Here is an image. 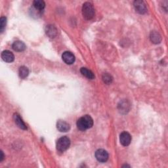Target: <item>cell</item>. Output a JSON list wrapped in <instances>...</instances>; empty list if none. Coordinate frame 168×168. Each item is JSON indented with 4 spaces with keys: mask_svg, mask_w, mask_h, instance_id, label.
Segmentation results:
<instances>
[{
    "mask_svg": "<svg viewBox=\"0 0 168 168\" xmlns=\"http://www.w3.org/2000/svg\"><path fill=\"white\" fill-rule=\"evenodd\" d=\"M57 129L60 132H67L70 130V126L67 122L62 120H59L57 124Z\"/></svg>",
    "mask_w": 168,
    "mask_h": 168,
    "instance_id": "obj_9",
    "label": "cell"
},
{
    "mask_svg": "<svg viewBox=\"0 0 168 168\" xmlns=\"http://www.w3.org/2000/svg\"><path fill=\"white\" fill-rule=\"evenodd\" d=\"M14 122L15 124H17V125L18 127L19 128L22 129H27V125H25V124L24 123V121H23L22 118H20V116L19 114H14Z\"/></svg>",
    "mask_w": 168,
    "mask_h": 168,
    "instance_id": "obj_10",
    "label": "cell"
},
{
    "mask_svg": "<svg viewBox=\"0 0 168 168\" xmlns=\"http://www.w3.org/2000/svg\"><path fill=\"white\" fill-rule=\"evenodd\" d=\"M150 40L154 43H159L162 41L161 35L156 32H152L150 34Z\"/></svg>",
    "mask_w": 168,
    "mask_h": 168,
    "instance_id": "obj_14",
    "label": "cell"
},
{
    "mask_svg": "<svg viewBox=\"0 0 168 168\" xmlns=\"http://www.w3.org/2000/svg\"><path fill=\"white\" fill-rule=\"evenodd\" d=\"M70 145V141L68 137L64 136L60 137L57 142V149L60 152L67 150Z\"/></svg>",
    "mask_w": 168,
    "mask_h": 168,
    "instance_id": "obj_3",
    "label": "cell"
},
{
    "mask_svg": "<svg viewBox=\"0 0 168 168\" xmlns=\"http://www.w3.org/2000/svg\"><path fill=\"white\" fill-rule=\"evenodd\" d=\"M93 125V120L89 115H85L77 121V127L80 131H85Z\"/></svg>",
    "mask_w": 168,
    "mask_h": 168,
    "instance_id": "obj_1",
    "label": "cell"
},
{
    "mask_svg": "<svg viewBox=\"0 0 168 168\" xmlns=\"http://www.w3.org/2000/svg\"><path fill=\"white\" fill-rule=\"evenodd\" d=\"M6 23H7V18L5 17H2L0 18V32L2 33L5 28H6Z\"/></svg>",
    "mask_w": 168,
    "mask_h": 168,
    "instance_id": "obj_17",
    "label": "cell"
},
{
    "mask_svg": "<svg viewBox=\"0 0 168 168\" xmlns=\"http://www.w3.org/2000/svg\"><path fill=\"white\" fill-rule=\"evenodd\" d=\"M120 143L122 145L124 146H127L129 145V144L131 143V137L130 134L128 133V132L126 131L122 132L120 136Z\"/></svg>",
    "mask_w": 168,
    "mask_h": 168,
    "instance_id": "obj_5",
    "label": "cell"
},
{
    "mask_svg": "<svg viewBox=\"0 0 168 168\" xmlns=\"http://www.w3.org/2000/svg\"><path fill=\"white\" fill-rule=\"evenodd\" d=\"M2 58L6 63H12L14 60V56L10 51L6 50L2 53Z\"/></svg>",
    "mask_w": 168,
    "mask_h": 168,
    "instance_id": "obj_8",
    "label": "cell"
},
{
    "mask_svg": "<svg viewBox=\"0 0 168 168\" xmlns=\"http://www.w3.org/2000/svg\"><path fill=\"white\" fill-rule=\"evenodd\" d=\"M1 154H2V156H1V159H0V162H2L3 160V157H4L3 153L2 151H1Z\"/></svg>",
    "mask_w": 168,
    "mask_h": 168,
    "instance_id": "obj_19",
    "label": "cell"
},
{
    "mask_svg": "<svg viewBox=\"0 0 168 168\" xmlns=\"http://www.w3.org/2000/svg\"><path fill=\"white\" fill-rule=\"evenodd\" d=\"M134 7L137 13L140 14H145L146 12V7L144 2L135 1L134 2Z\"/></svg>",
    "mask_w": 168,
    "mask_h": 168,
    "instance_id": "obj_7",
    "label": "cell"
},
{
    "mask_svg": "<svg viewBox=\"0 0 168 168\" xmlns=\"http://www.w3.org/2000/svg\"><path fill=\"white\" fill-rule=\"evenodd\" d=\"M80 72L81 74H82V75L85 76V77L88 78V79L93 80L95 78V75L93 73L92 71H91L87 68H81L80 69Z\"/></svg>",
    "mask_w": 168,
    "mask_h": 168,
    "instance_id": "obj_13",
    "label": "cell"
},
{
    "mask_svg": "<svg viewBox=\"0 0 168 168\" xmlns=\"http://www.w3.org/2000/svg\"><path fill=\"white\" fill-rule=\"evenodd\" d=\"M13 49L18 52H21L25 50L26 49V45L23 42H20V41H17V42H14L12 45Z\"/></svg>",
    "mask_w": 168,
    "mask_h": 168,
    "instance_id": "obj_12",
    "label": "cell"
},
{
    "mask_svg": "<svg viewBox=\"0 0 168 168\" xmlns=\"http://www.w3.org/2000/svg\"><path fill=\"white\" fill-rule=\"evenodd\" d=\"M113 77L107 73L104 74L103 75V80L106 84H110L112 83V81H113Z\"/></svg>",
    "mask_w": 168,
    "mask_h": 168,
    "instance_id": "obj_18",
    "label": "cell"
},
{
    "mask_svg": "<svg viewBox=\"0 0 168 168\" xmlns=\"http://www.w3.org/2000/svg\"><path fill=\"white\" fill-rule=\"evenodd\" d=\"M28 74H29V70H28L27 67H24V66H23V67H20V68H19V76H20V78H23V79L26 78L27 76H28Z\"/></svg>",
    "mask_w": 168,
    "mask_h": 168,
    "instance_id": "obj_16",
    "label": "cell"
},
{
    "mask_svg": "<svg viewBox=\"0 0 168 168\" xmlns=\"http://www.w3.org/2000/svg\"><path fill=\"white\" fill-rule=\"evenodd\" d=\"M45 32H46V34L48 36L51 38H55L57 34V30L53 25H49V26H47Z\"/></svg>",
    "mask_w": 168,
    "mask_h": 168,
    "instance_id": "obj_11",
    "label": "cell"
},
{
    "mask_svg": "<svg viewBox=\"0 0 168 168\" xmlns=\"http://www.w3.org/2000/svg\"><path fill=\"white\" fill-rule=\"evenodd\" d=\"M95 158L100 162H105L109 159V154L103 149H99L95 152Z\"/></svg>",
    "mask_w": 168,
    "mask_h": 168,
    "instance_id": "obj_4",
    "label": "cell"
},
{
    "mask_svg": "<svg viewBox=\"0 0 168 168\" xmlns=\"http://www.w3.org/2000/svg\"><path fill=\"white\" fill-rule=\"evenodd\" d=\"M64 62L67 64H72L75 61V56L70 51H65L62 55Z\"/></svg>",
    "mask_w": 168,
    "mask_h": 168,
    "instance_id": "obj_6",
    "label": "cell"
},
{
    "mask_svg": "<svg viewBox=\"0 0 168 168\" xmlns=\"http://www.w3.org/2000/svg\"><path fill=\"white\" fill-rule=\"evenodd\" d=\"M33 6L35 9L41 11L45 8V3L42 0H35L33 2Z\"/></svg>",
    "mask_w": 168,
    "mask_h": 168,
    "instance_id": "obj_15",
    "label": "cell"
},
{
    "mask_svg": "<svg viewBox=\"0 0 168 168\" xmlns=\"http://www.w3.org/2000/svg\"><path fill=\"white\" fill-rule=\"evenodd\" d=\"M82 14L86 20L92 19L95 16V9L91 3L86 2L83 5Z\"/></svg>",
    "mask_w": 168,
    "mask_h": 168,
    "instance_id": "obj_2",
    "label": "cell"
}]
</instances>
